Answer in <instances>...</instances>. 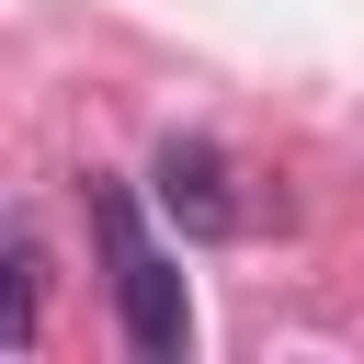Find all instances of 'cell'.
<instances>
[{
    "mask_svg": "<svg viewBox=\"0 0 364 364\" xmlns=\"http://www.w3.org/2000/svg\"><path fill=\"white\" fill-rule=\"evenodd\" d=\"M91 228H102V250H114V307H125V341L148 353V364H182L193 353V307H182V273H171V250H148V228H136V193H91Z\"/></svg>",
    "mask_w": 364,
    "mask_h": 364,
    "instance_id": "obj_1",
    "label": "cell"
},
{
    "mask_svg": "<svg viewBox=\"0 0 364 364\" xmlns=\"http://www.w3.org/2000/svg\"><path fill=\"white\" fill-rule=\"evenodd\" d=\"M148 193H159V216H171L182 239H239V228H250L239 171H228V148H205V136H171L159 171H148Z\"/></svg>",
    "mask_w": 364,
    "mask_h": 364,
    "instance_id": "obj_2",
    "label": "cell"
},
{
    "mask_svg": "<svg viewBox=\"0 0 364 364\" xmlns=\"http://www.w3.org/2000/svg\"><path fill=\"white\" fill-rule=\"evenodd\" d=\"M34 341H46V239L11 228V353H34Z\"/></svg>",
    "mask_w": 364,
    "mask_h": 364,
    "instance_id": "obj_3",
    "label": "cell"
}]
</instances>
